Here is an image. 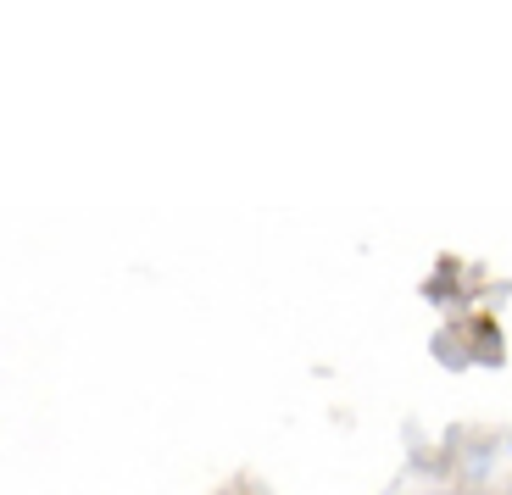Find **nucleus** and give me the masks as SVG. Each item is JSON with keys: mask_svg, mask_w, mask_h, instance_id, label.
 I'll return each instance as SVG.
<instances>
[{"mask_svg": "<svg viewBox=\"0 0 512 495\" xmlns=\"http://www.w3.org/2000/svg\"><path fill=\"white\" fill-rule=\"evenodd\" d=\"M507 457H512V440H507Z\"/></svg>", "mask_w": 512, "mask_h": 495, "instance_id": "f257e3e1", "label": "nucleus"}]
</instances>
